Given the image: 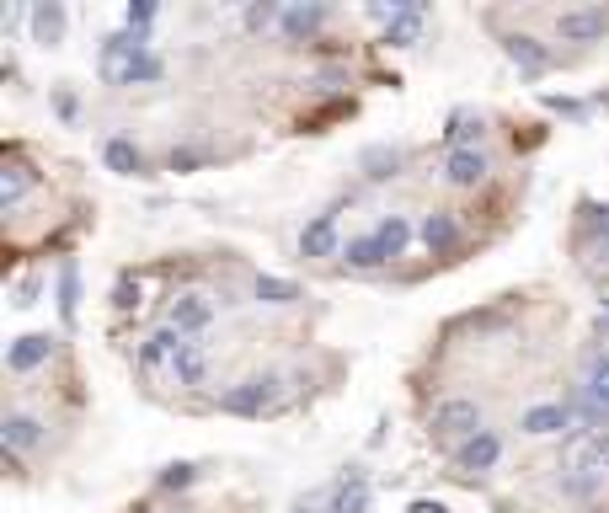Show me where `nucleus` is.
<instances>
[{
	"label": "nucleus",
	"mask_w": 609,
	"mask_h": 513,
	"mask_svg": "<svg viewBox=\"0 0 609 513\" xmlns=\"http://www.w3.org/2000/svg\"><path fill=\"white\" fill-rule=\"evenodd\" d=\"M609 449V433H572L561 444V476H567V492H588L593 487V471H599Z\"/></svg>",
	"instance_id": "nucleus-1"
},
{
	"label": "nucleus",
	"mask_w": 609,
	"mask_h": 513,
	"mask_svg": "<svg viewBox=\"0 0 609 513\" xmlns=\"http://www.w3.org/2000/svg\"><path fill=\"white\" fill-rule=\"evenodd\" d=\"M150 54V33H113V38H102V81L107 86H129L134 81V65Z\"/></svg>",
	"instance_id": "nucleus-2"
},
{
	"label": "nucleus",
	"mask_w": 609,
	"mask_h": 513,
	"mask_svg": "<svg viewBox=\"0 0 609 513\" xmlns=\"http://www.w3.org/2000/svg\"><path fill=\"white\" fill-rule=\"evenodd\" d=\"M278 401H284L278 375H252V380L230 385V391L220 396V412H230V417H262V412H273Z\"/></svg>",
	"instance_id": "nucleus-3"
},
{
	"label": "nucleus",
	"mask_w": 609,
	"mask_h": 513,
	"mask_svg": "<svg viewBox=\"0 0 609 513\" xmlns=\"http://www.w3.org/2000/svg\"><path fill=\"white\" fill-rule=\"evenodd\" d=\"M481 433V407L471 396H449V401H439L433 407V439H476Z\"/></svg>",
	"instance_id": "nucleus-4"
},
{
	"label": "nucleus",
	"mask_w": 609,
	"mask_h": 513,
	"mask_svg": "<svg viewBox=\"0 0 609 513\" xmlns=\"http://www.w3.org/2000/svg\"><path fill=\"white\" fill-rule=\"evenodd\" d=\"M561 43H599L609 33V6H572L556 17Z\"/></svg>",
	"instance_id": "nucleus-5"
},
{
	"label": "nucleus",
	"mask_w": 609,
	"mask_h": 513,
	"mask_svg": "<svg viewBox=\"0 0 609 513\" xmlns=\"http://www.w3.org/2000/svg\"><path fill=\"white\" fill-rule=\"evenodd\" d=\"M497 455H503V439H497L492 428H481L476 439H465L455 449V471L460 476H481V471H492V465H497Z\"/></svg>",
	"instance_id": "nucleus-6"
},
{
	"label": "nucleus",
	"mask_w": 609,
	"mask_h": 513,
	"mask_svg": "<svg viewBox=\"0 0 609 513\" xmlns=\"http://www.w3.org/2000/svg\"><path fill=\"white\" fill-rule=\"evenodd\" d=\"M503 54H508V65H519V75H545L556 65V54L545 49L540 38H529V33H508L503 38Z\"/></svg>",
	"instance_id": "nucleus-7"
},
{
	"label": "nucleus",
	"mask_w": 609,
	"mask_h": 513,
	"mask_svg": "<svg viewBox=\"0 0 609 513\" xmlns=\"http://www.w3.org/2000/svg\"><path fill=\"white\" fill-rule=\"evenodd\" d=\"M209 321H214V300H209V294H177V300H171V332L198 337Z\"/></svg>",
	"instance_id": "nucleus-8"
},
{
	"label": "nucleus",
	"mask_w": 609,
	"mask_h": 513,
	"mask_svg": "<svg viewBox=\"0 0 609 513\" xmlns=\"http://www.w3.org/2000/svg\"><path fill=\"white\" fill-rule=\"evenodd\" d=\"M492 161L481 150H449L444 155V182L449 188H476V182H487Z\"/></svg>",
	"instance_id": "nucleus-9"
},
{
	"label": "nucleus",
	"mask_w": 609,
	"mask_h": 513,
	"mask_svg": "<svg viewBox=\"0 0 609 513\" xmlns=\"http://www.w3.org/2000/svg\"><path fill=\"white\" fill-rule=\"evenodd\" d=\"M49 353H54V337L27 332V337H17V342L6 348V369H11V375H33L38 364H49Z\"/></svg>",
	"instance_id": "nucleus-10"
},
{
	"label": "nucleus",
	"mask_w": 609,
	"mask_h": 513,
	"mask_svg": "<svg viewBox=\"0 0 609 513\" xmlns=\"http://www.w3.org/2000/svg\"><path fill=\"white\" fill-rule=\"evenodd\" d=\"M369 476H364V465H348V476L332 487V513H369Z\"/></svg>",
	"instance_id": "nucleus-11"
},
{
	"label": "nucleus",
	"mask_w": 609,
	"mask_h": 513,
	"mask_svg": "<svg viewBox=\"0 0 609 513\" xmlns=\"http://www.w3.org/2000/svg\"><path fill=\"white\" fill-rule=\"evenodd\" d=\"M33 182H38V171L27 166V161H17V155H11V161L0 166V209L11 214V209H17L27 193H33Z\"/></svg>",
	"instance_id": "nucleus-12"
},
{
	"label": "nucleus",
	"mask_w": 609,
	"mask_h": 513,
	"mask_svg": "<svg viewBox=\"0 0 609 513\" xmlns=\"http://www.w3.org/2000/svg\"><path fill=\"white\" fill-rule=\"evenodd\" d=\"M38 439H43V423L27 412H11L6 423H0V449H6V455H27Z\"/></svg>",
	"instance_id": "nucleus-13"
},
{
	"label": "nucleus",
	"mask_w": 609,
	"mask_h": 513,
	"mask_svg": "<svg viewBox=\"0 0 609 513\" xmlns=\"http://www.w3.org/2000/svg\"><path fill=\"white\" fill-rule=\"evenodd\" d=\"M203 375H209V348H203L198 337H187L177 348V359H171V380L177 385H203Z\"/></svg>",
	"instance_id": "nucleus-14"
},
{
	"label": "nucleus",
	"mask_w": 609,
	"mask_h": 513,
	"mask_svg": "<svg viewBox=\"0 0 609 513\" xmlns=\"http://www.w3.org/2000/svg\"><path fill=\"white\" fill-rule=\"evenodd\" d=\"M300 252L305 257H337V214H316L300 230Z\"/></svg>",
	"instance_id": "nucleus-15"
},
{
	"label": "nucleus",
	"mask_w": 609,
	"mask_h": 513,
	"mask_svg": "<svg viewBox=\"0 0 609 513\" xmlns=\"http://www.w3.org/2000/svg\"><path fill=\"white\" fill-rule=\"evenodd\" d=\"M182 342H187V337L171 332V326H166V332H155L145 348H139V369H145V375H155V369H171V359H177Z\"/></svg>",
	"instance_id": "nucleus-16"
},
{
	"label": "nucleus",
	"mask_w": 609,
	"mask_h": 513,
	"mask_svg": "<svg viewBox=\"0 0 609 513\" xmlns=\"http://www.w3.org/2000/svg\"><path fill=\"white\" fill-rule=\"evenodd\" d=\"M33 43H43V49H54L59 38H65V6L59 0H43V6H33Z\"/></svg>",
	"instance_id": "nucleus-17"
},
{
	"label": "nucleus",
	"mask_w": 609,
	"mask_h": 513,
	"mask_svg": "<svg viewBox=\"0 0 609 513\" xmlns=\"http://www.w3.org/2000/svg\"><path fill=\"white\" fill-rule=\"evenodd\" d=\"M455 241H460V220H455L449 209H433L428 220H423V246H428L433 257H439V252H449Z\"/></svg>",
	"instance_id": "nucleus-18"
},
{
	"label": "nucleus",
	"mask_w": 609,
	"mask_h": 513,
	"mask_svg": "<svg viewBox=\"0 0 609 513\" xmlns=\"http://www.w3.org/2000/svg\"><path fill=\"white\" fill-rule=\"evenodd\" d=\"M401 161H406V155H401L396 145H369L364 155H358V166H364L369 182H390V177L401 171Z\"/></svg>",
	"instance_id": "nucleus-19"
},
{
	"label": "nucleus",
	"mask_w": 609,
	"mask_h": 513,
	"mask_svg": "<svg viewBox=\"0 0 609 513\" xmlns=\"http://www.w3.org/2000/svg\"><path fill=\"white\" fill-rule=\"evenodd\" d=\"M342 262H348L353 273H374L380 262H390V252L380 246V236H358V241L342 246Z\"/></svg>",
	"instance_id": "nucleus-20"
},
{
	"label": "nucleus",
	"mask_w": 609,
	"mask_h": 513,
	"mask_svg": "<svg viewBox=\"0 0 609 513\" xmlns=\"http://www.w3.org/2000/svg\"><path fill=\"white\" fill-rule=\"evenodd\" d=\"M417 33H423V0L401 6L396 17L385 22V43H396V49H406V43H417Z\"/></svg>",
	"instance_id": "nucleus-21"
},
{
	"label": "nucleus",
	"mask_w": 609,
	"mask_h": 513,
	"mask_svg": "<svg viewBox=\"0 0 609 513\" xmlns=\"http://www.w3.org/2000/svg\"><path fill=\"white\" fill-rule=\"evenodd\" d=\"M102 161H107V171H118V177H139V171H145V155H139L134 139H107Z\"/></svg>",
	"instance_id": "nucleus-22"
},
{
	"label": "nucleus",
	"mask_w": 609,
	"mask_h": 513,
	"mask_svg": "<svg viewBox=\"0 0 609 513\" xmlns=\"http://www.w3.org/2000/svg\"><path fill=\"white\" fill-rule=\"evenodd\" d=\"M321 22H326V6H289L278 27H284V38L300 43V38H316V33H321Z\"/></svg>",
	"instance_id": "nucleus-23"
},
{
	"label": "nucleus",
	"mask_w": 609,
	"mask_h": 513,
	"mask_svg": "<svg viewBox=\"0 0 609 513\" xmlns=\"http://www.w3.org/2000/svg\"><path fill=\"white\" fill-rule=\"evenodd\" d=\"M75 316H81V268L65 262V268H59V321L75 326Z\"/></svg>",
	"instance_id": "nucleus-24"
},
{
	"label": "nucleus",
	"mask_w": 609,
	"mask_h": 513,
	"mask_svg": "<svg viewBox=\"0 0 609 513\" xmlns=\"http://www.w3.org/2000/svg\"><path fill=\"white\" fill-rule=\"evenodd\" d=\"M524 433H561V428H572V412H567V401H551V407H529L524 412V423H519Z\"/></svg>",
	"instance_id": "nucleus-25"
},
{
	"label": "nucleus",
	"mask_w": 609,
	"mask_h": 513,
	"mask_svg": "<svg viewBox=\"0 0 609 513\" xmlns=\"http://www.w3.org/2000/svg\"><path fill=\"white\" fill-rule=\"evenodd\" d=\"M481 134H487V123H481L476 113H455V118H449V129H444L449 150H481V145H476Z\"/></svg>",
	"instance_id": "nucleus-26"
},
{
	"label": "nucleus",
	"mask_w": 609,
	"mask_h": 513,
	"mask_svg": "<svg viewBox=\"0 0 609 513\" xmlns=\"http://www.w3.org/2000/svg\"><path fill=\"white\" fill-rule=\"evenodd\" d=\"M257 300H262V305H294V300H300V284H294V278L262 273V278H257Z\"/></svg>",
	"instance_id": "nucleus-27"
},
{
	"label": "nucleus",
	"mask_w": 609,
	"mask_h": 513,
	"mask_svg": "<svg viewBox=\"0 0 609 513\" xmlns=\"http://www.w3.org/2000/svg\"><path fill=\"white\" fill-rule=\"evenodd\" d=\"M374 236H380V246H385L390 257H401V252H406V241H412V225H406L401 214H390V220L374 230Z\"/></svg>",
	"instance_id": "nucleus-28"
},
{
	"label": "nucleus",
	"mask_w": 609,
	"mask_h": 513,
	"mask_svg": "<svg viewBox=\"0 0 609 513\" xmlns=\"http://www.w3.org/2000/svg\"><path fill=\"white\" fill-rule=\"evenodd\" d=\"M284 22V11L273 6V0H257V6H246V33H262V27Z\"/></svg>",
	"instance_id": "nucleus-29"
},
{
	"label": "nucleus",
	"mask_w": 609,
	"mask_h": 513,
	"mask_svg": "<svg viewBox=\"0 0 609 513\" xmlns=\"http://www.w3.org/2000/svg\"><path fill=\"white\" fill-rule=\"evenodd\" d=\"M588 396L609 412V359H593V369H588Z\"/></svg>",
	"instance_id": "nucleus-30"
},
{
	"label": "nucleus",
	"mask_w": 609,
	"mask_h": 513,
	"mask_svg": "<svg viewBox=\"0 0 609 513\" xmlns=\"http://www.w3.org/2000/svg\"><path fill=\"white\" fill-rule=\"evenodd\" d=\"M193 481H198V465H187V460H177V465H166V471H161L166 492H182V487H193Z\"/></svg>",
	"instance_id": "nucleus-31"
},
{
	"label": "nucleus",
	"mask_w": 609,
	"mask_h": 513,
	"mask_svg": "<svg viewBox=\"0 0 609 513\" xmlns=\"http://www.w3.org/2000/svg\"><path fill=\"white\" fill-rule=\"evenodd\" d=\"M289 513H332V487H316V492L294 497V508H289Z\"/></svg>",
	"instance_id": "nucleus-32"
},
{
	"label": "nucleus",
	"mask_w": 609,
	"mask_h": 513,
	"mask_svg": "<svg viewBox=\"0 0 609 513\" xmlns=\"http://www.w3.org/2000/svg\"><path fill=\"white\" fill-rule=\"evenodd\" d=\"M139 289H145V284L123 273V278H118V289H113V305H118V310H139V305H145V300H139Z\"/></svg>",
	"instance_id": "nucleus-33"
},
{
	"label": "nucleus",
	"mask_w": 609,
	"mask_h": 513,
	"mask_svg": "<svg viewBox=\"0 0 609 513\" xmlns=\"http://www.w3.org/2000/svg\"><path fill=\"white\" fill-rule=\"evenodd\" d=\"M129 33H150V22H155V0H129Z\"/></svg>",
	"instance_id": "nucleus-34"
},
{
	"label": "nucleus",
	"mask_w": 609,
	"mask_h": 513,
	"mask_svg": "<svg viewBox=\"0 0 609 513\" xmlns=\"http://www.w3.org/2000/svg\"><path fill=\"white\" fill-rule=\"evenodd\" d=\"M583 214H588V236H599V241H609V204H588Z\"/></svg>",
	"instance_id": "nucleus-35"
},
{
	"label": "nucleus",
	"mask_w": 609,
	"mask_h": 513,
	"mask_svg": "<svg viewBox=\"0 0 609 513\" xmlns=\"http://www.w3.org/2000/svg\"><path fill=\"white\" fill-rule=\"evenodd\" d=\"M166 166H171V171H198V166H203V150H171Z\"/></svg>",
	"instance_id": "nucleus-36"
},
{
	"label": "nucleus",
	"mask_w": 609,
	"mask_h": 513,
	"mask_svg": "<svg viewBox=\"0 0 609 513\" xmlns=\"http://www.w3.org/2000/svg\"><path fill=\"white\" fill-rule=\"evenodd\" d=\"M139 81H161V59H155V54H145V59L134 65V81H129V86H139Z\"/></svg>",
	"instance_id": "nucleus-37"
},
{
	"label": "nucleus",
	"mask_w": 609,
	"mask_h": 513,
	"mask_svg": "<svg viewBox=\"0 0 609 513\" xmlns=\"http://www.w3.org/2000/svg\"><path fill=\"white\" fill-rule=\"evenodd\" d=\"M545 107H556V113H567V118L583 113V102H572V97H545Z\"/></svg>",
	"instance_id": "nucleus-38"
},
{
	"label": "nucleus",
	"mask_w": 609,
	"mask_h": 513,
	"mask_svg": "<svg viewBox=\"0 0 609 513\" xmlns=\"http://www.w3.org/2000/svg\"><path fill=\"white\" fill-rule=\"evenodd\" d=\"M38 289H43L38 278H27V284L17 289V305H38Z\"/></svg>",
	"instance_id": "nucleus-39"
},
{
	"label": "nucleus",
	"mask_w": 609,
	"mask_h": 513,
	"mask_svg": "<svg viewBox=\"0 0 609 513\" xmlns=\"http://www.w3.org/2000/svg\"><path fill=\"white\" fill-rule=\"evenodd\" d=\"M406 513H449V508H444V503H428V497H423V503H412Z\"/></svg>",
	"instance_id": "nucleus-40"
},
{
	"label": "nucleus",
	"mask_w": 609,
	"mask_h": 513,
	"mask_svg": "<svg viewBox=\"0 0 609 513\" xmlns=\"http://www.w3.org/2000/svg\"><path fill=\"white\" fill-rule=\"evenodd\" d=\"M604 310H609V300H604Z\"/></svg>",
	"instance_id": "nucleus-41"
}]
</instances>
